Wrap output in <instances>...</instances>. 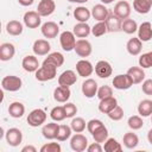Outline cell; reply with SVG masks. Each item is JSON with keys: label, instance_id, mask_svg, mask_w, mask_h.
<instances>
[{"label": "cell", "instance_id": "1", "mask_svg": "<svg viewBox=\"0 0 152 152\" xmlns=\"http://www.w3.org/2000/svg\"><path fill=\"white\" fill-rule=\"evenodd\" d=\"M56 75H57V66L52 64H45V63H42V66L34 72L36 80L40 82L51 81L56 77Z\"/></svg>", "mask_w": 152, "mask_h": 152}, {"label": "cell", "instance_id": "2", "mask_svg": "<svg viewBox=\"0 0 152 152\" xmlns=\"http://www.w3.org/2000/svg\"><path fill=\"white\" fill-rule=\"evenodd\" d=\"M23 86V81L19 76L7 75L1 80V87L6 91H18Z\"/></svg>", "mask_w": 152, "mask_h": 152}, {"label": "cell", "instance_id": "3", "mask_svg": "<svg viewBox=\"0 0 152 152\" xmlns=\"http://www.w3.org/2000/svg\"><path fill=\"white\" fill-rule=\"evenodd\" d=\"M46 113L40 109V108H36L33 110H31L27 115V124L31 126V127H38V126H42L45 121H46Z\"/></svg>", "mask_w": 152, "mask_h": 152}, {"label": "cell", "instance_id": "4", "mask_svg": "<svg viewBox=\"0 0 152 152\" xmlns=\"http://www.w3.org/2000/svg\"><path fill=\"white\" fill-rule=\"evenodd\" d=\"M112 84L118 90H127L133 86V81H132L131 76L126 72V74H119V75L114 76Z\"/></svg>", "mask_w": 152, "mask_h": 152}, {"label": "cell", "instance_id": "5", "mask_svg": "<svg viewBox=\"0 0 152 152\" xmlns=\"http://www.w3.org/2000/svg\"><path fill=\"white\" fill-rule=\"evenodd\" d=\"M76 36L71 31H63L59 34V44L64 51H71L76 45Z\"/></svg>", "mask_w": 152, "mask_h": 152}, {"label": "cell", "instance_id": "6", "mask_svg": "<svg viewBox=\"0 0 152 152\" xmlns=\"http://www.w3.org/2000/svg\"><path fill=\"white\" fill-rule=\"evenodd\" d=\"M5 139H6V142L12 146V147H17L21 144L23 141V133L19 128H15V127H12V128H8L5 133Z\"/></svg>", "mask_w": 152, "mask_h": 152}, {"label": "cell", "instance_id": "7", "mask_svg": "<svg viewBox=\"0 0 152 152\" xmlns=\"http://www.w3.org/2000/svg\"><path fill=\"white\" fill-rule=\"evenodd\" d=\"M70 147L75 152L86 151L88 147V139L82 133H76L70 138Z\"/></svg>", "mask_w": 152, "mask_h": 152}, {"label": "cell", "instance_id": "8", "mask_svg": "<svg viewBox=\"0 0 152 152\" xmlns=\"http://www.w3.org/2000/svg\"><path fill=\"white\" fill-rule=\"evenodd\" d=\"M74 50H75V52H76L77 56L84 58V57H89L91 55L93 46H91V44H90L89 40L81 38V39L76 40V45H75V49Z\"/></svg>", "mask_w": 152, "mask_h": 152}, {"label": "cell", "instance_id": "9", "mask_svg": "<svg viewBox=\"0 0 152 152\" xmlns=\"http://www.w3.org/2000/svg\"><path fill=\"white\" fill-rule=\"evenodd\" d=\"M42 17L39 15V13L37 11H28L24 14V24L25 26H27L28 28H37L40 26L42 24Z\"/></svg>", "mask_w": 152, "mask_h": 152}, {"label": "cell", "instance_id": "10", "mask_svg": "<svg viewBox=\"0 0 152 152\" xmlns=\"http://www.w3.org/2000/svg\"><path fill=\"white\" fill-rule=\"evenodd\" d=\"M42 34L48 39H53L59 33V26L55 21H46L40 27Z\"/></svg>", "mask_w": 152, "mask_h": 152}, {"label": "cell", "instance_id": "11", "mask_svg": "<svg viewBox=\"0 0 152 152\" xmlns=\"http://www.w3.org/2000/svg\"><path fill=\"white\" fill-rule=\"evenodd\" d=\"M113 13L115 15H118L122 20L129 18V14H131V5H129V2L128 1H125V0L118 1L115 4V6H114Z\"/></svg>", "mask_w": 152, "mask_h": 152}, {"label": "cell", "instance_id": "12", "mask_svg": "<svg viewBox=\"0 0 152 152\" xmlns=\"http://www.w3.org/2000/svg\"><path fill=\"white\" fill-rule=\"evenodd\" d=\"M56 10V4L53 0H40L37 6V12L40 17H49Z\"/></svg>", "mask_w": 152, "mask_h": 152}, {"label": "cell", "instance_id": "13", "mask_svg": "<svg viewBox=\"0 0 152 152\" xmlns=\"http://www.w3.org/2000/svg\"><path fill=\"white\" fill-rule=\"evenodd\" d=\"M94 70L100 78H108L109 76H112V72H113V68L110 63L107 61H99Z\"/></svg>", "mask_w": 152, "mask_h": 152}, {"label": "cell", "instance_id": "14", "mask_svg": "<svg viewBox=\"0 0 152 152\" xmlns=\"http://www.w3.org/2000/svg\"><path fill=\"white\" fill-rule=\"evenodd\" d=\"M97 89H99L97 82L95 80H93V78H87L82 83V93L88 99L94 97L97 94Z\"/></svg>", "mask_w": 152, "mask_h": 152}, {"label": "cell", "instance_id": "15", "mask_svg": "<svg viewBox=\"0 0 152 152\" xmlns=\"http://www.w3.org/2000/svg\"><path fill=\"white\" fill-rule=\"evenodd\" d=\"M21 66L27 72H36L40 68L39 66L38 58L34 55H27V56H25L23 58V61H21Z\"/></svg>", "mask_w": 152, "mask_h": 152}, {"label": "cell", "instance_id": "16", "mask_svg": "<svg viewBox=\"0 0 152 152\" xmlns=\"http://www.w3.org/2000/svg\"><path fill=\"white\" fill-rule=\"evenodd\" d=\"M77 82V76L74 70H65L58 77V84L63 87H71Z\"/></svg>", "mask_w": 152, "mask_h": 152}, {"label": "cell", "instance_id": "17", "mask_svg": "<svg viewBox=\"0 0 152 152\" xmlns=\"http://www.w3.org/2000/svg\"><path fill=\"white\" fill-rule=\"evenodd\" d=\"M51 45L45 39H37L32 45V51L36 56H45L50 52Z\"/></svg>", "mask_w": 152, "mask_h": 152}, {"label": "cell", "instance_id": "18", "mask_svg": "<svg viewBox=\"0 0 152 152\" xmlns=\"http://www.w3.org/2000/svg\"><path fill=\"white\" fill-rule=\"evenodd\" d=\"M76 71H77V75L81 76V77H88L93 74L94 71V66L93 64L87 61V59H80L77 63H76Z\"/></svg>", "mask_w": 152, "mask_h": 152}, {"label": "cell", "instance_id": "19", "mask_svg": "<svg viewBox=\"0 0 152 152\" xmlns=\"http://www.w3.org/2000/svg\"><path fill=\"white\" fill-rule=\"evenodd\" d=\"M138 38L141 42H148L152 39V24L150 21H144L138 27Z\"/></svg>", "mask_w": 152, "mask_h": 152}, {"label": "cell", "instance_id": "20", "mask_svg": "<svg viewBox=\"0 0 152 152\" xmlns=\"http://www.w3.org/2000/svg\"><path fill=\"white\" fill-rule=\"evenodd\" d=\"M104 23L107 25L108 32H119V31H121L122 19H120L114 13H109L108 17H107V19L104 20Z\"/></svg>", "mask_w": 152, "mask_h": 152}, {"label": "cell", "instance_id": "21", "mask_svg": "<svg viewBox=\"0 0 152 152\" xmlns=\"http://www.w3.org/2000/svg\"><path fill=\"white\" fill-rule=\"evenodd\" d=\"M15 55V48L12 43H2L0 45V59L2 62H7L12 59Z\"/></svg>", "mask_w": 152, "mask_h": 152}, {"label": "cell", "instance_id": "22", "mask_svg": "<svg viewBox=\"0 0 152 152\" xmlns=\"http://www.w3.org/2000/svg\"><path fill=\"white\" fill-rule=\"evenodd\" d=\"M71 91L69 87H63V86H58L55 90H53V99L57 102L61 103H65L68 102V100L70 99Z\"/></svg>", "mask_w": 152, "mask_h": 152}, {"label": "cell", "instance_id": "23", "mask_svg": "<svg viewBox=\"0 0 152 152\" xmlns=\"http://www.w3.org/2000/svg\"><path fill=\"white\" fill-rule=\"evenodd\" d=\"M116 106H118V100H116L114 96H109V97H106V99L100 100L99 110H100L101 113H103V114H108V113L112 112Z\"/></svg>", "mask_w": 152, "mask_h": 152}, {"label": "cell", "instance_id": "24", "mask_svg": "<svg viewBox=\"0 0 152 152\" xmlns=\"http://www.w3.org/2000/svg\"><path fill=\"white\" fill-rule=\"evenodd\" d=\"M108 14H109V12L103 4L94 5L91 8V17L97 21H104L107 19Z\"/></svg>", "mask_w": 152, "mask_h": 152}, {"label": "cell", "instance_id": "25", "mask_svg": "<svg viewBox=\"0 0 152 152\" xmlns=\"http://www.w3.org/2000/svg\"><path fill=\"white\" fill-rule=\"evenodd\" d=\"M126 49L129 55L138 56L142 50V42L138 37H133V38L128 39V42L126 44Z\"/></svg>", "mask_w": 152, "mask_h": 152}, {"label": "cell", "instance_id": "26", "mask_svg": "<svg viewBox=\"0 0 152 152\" xmlns=\"http://www.w3.org/2000/svg\"><path fill=\"white\" fill-rule=\"evenodd\" d=\"M58 128H59V125L56 124V122L46 124V125H44L43 128H42V134H43V137H44L45 139L53 140V139H56V137H57Z\"/></svg>", "mask_w": 152, "mask_h": 152}, {"label": "cell", "instance_id": "27", "mask_svg": "<svg viewBox=\"0 0 152 152\" xmlns=\"http://www.w3.org/2000/svg\"><path fill=\"white\" fill-rule=\"evenodd\" d=\"M127 74L131 76L133 84H139L142 83L144 78H145V71L141 66H131L127 70Z\"/></svg>", "mask_w": 152, "mask_h": 152}, {"label": "cell", "instance_id": "28", "mask_svg": "<svg viewBox=\"0 0 152 152\" xmlns=\"http://www.w3.org/2000/svg\"><path fill=\"white\" fill-rule=\"evenodd\" d=\"M90 134L93 135L94 140H95L96 142H100V144H101V142H104V141L108 139V129H107V127L103 125V122L100 124Z\"/></svg>", "mask_w": 152, "mask_h": 152}, {"label": "cell", "instance_id": "29", "mask_svg": "<svg viewBox=\"0 0 152 152\" xmlns=\"http://www.w3.org/2000/svg\"><path fill=\"white\" fill-rule=\"evenodd\" d=\"M91 17V11L84 6H78L74 10V18L78 23H87Z\"/></svg>", "mask_w": 152, "mask_h": 152}, {"label": "cell", "instance_id": "30", "mask_svg": "<svg viewBox=\"0 0 152 152\" xmlns=\"http://www.w3.org/2000/svg\"><path fill=\"white\" fill-rule=\"evenodd\" d=\"M8 114L10 116L14 118V119H19L25 114V106L19 102V101H14L8 106Z\"/></svg>", "mask_w": 152, "mask_h": 152}, {"label": "cell", "instance_id": "31", "mask_svg": "<svg viewBox=\"0 0 152 152\" xmlns=\"http://www.w3.org/2000/svg\"><path fill=\"white\" fill-rule=\"evenodd\" d=\"M133 8L139 14H147L152 8V0H134Z\"/></svg>", "mask_w": 152, "mask_h": 152}, {"label": "cell", "instance_id": "32", "mask_svg": "<svg viewBox=\"0 0 152 152\" xmlns=\"http://www.w3.org/2000/svg\"><path fill=\"white\" fill-rule=\"evenodd\" d=\"M72 32L78 38H87L91 33V27L87 23H78L72 27Z\"/></svg>", "mask_w": 152, "mask_h": 152}, {"label": "cell", "instance_id": "33", "mask_svg": "<svg viewBox=\"0 0 152 152\" xmlns=\"http://www.w3.org/2000/svg\"><path fill=\"white\" fill-rule=\"evenodd\" d=\"M43 63H45V64H52V65L59 68V66H62L63 63H64V56H63L61 52H57V51H56V52H51V53H49L48 57L43 61Z\"/></svg>", "mask_w": 152, "mask_h": 152}, {"label": "cell", "instance_id": "34", "mask_svg": "<svg viewBox=\"0 0 152 152\" xmlns=\"http://www.w3.org/2000/svg\"><path fill=\"white\" fill-rule=\"evenodd\" d=\"M24 31L23 24L18 20H10L6 24V32L11 36H20Z\"/></svg>", "mask_w": 152, "mask_h": 152}, {"label": "cell", "instance_id": "35", "mask_svg": "<svg viewBox=\"0 0 152 152\" xmlns=\"http://www.w3.org/2000/svg\"><path fill=\"white\" fill-rule=\"evenodd\" d=\"M122 142H124V146L132 150V148H135L139 144V138L135 133L133 132H127L125 133L124 138H122Z\"/></svg>", "mask_w": 152, "mask_h": 152}, {"label": "cell", "instance_id": "36", "mask_svg": "<svg viewBox=\"0 0 152 152\" xmlns=\"http://www.w3.org/2000/svg\"><path fill=\"white\" fill-rule=\"evenodd\" d=\"M138 113L142 118L151 116V114H152V101L148 100V99L141 100L138 104Z\"/></svg>", "mask_w": 152, "mask_h": 152}, {"label": "cell", "instance_id": "37", "mask_svg": "<svg viewBox=\"0 0 152 152\" xmlns=\"http://www.w3.org/2000/svg\"><path fill=\"white\" fill-rule=\"evenodd\" d=\"M138 27H139V26H138L137 21L133 20V19L127 18V19L122 20L121 31H124V32L127 33V34H133V33H135V32L138 31Z\"/></svg>", "mask_w": 152, "mask_h": 152}, {"label": "cell", "instance_id": "38", "mask_svg": "<svg viewBox=\"0 0 152 152\" xmlns=\"http://www.w3.org/2000/svg\"><path fill=\"white\" fill-rule=\"evenodd\" d=\"M103 150L106 152H120L122 151V146L121 144L114 139V138H108L106 141H104V145H103Z\"/></svg>", "mask_w": 152, "mask_h": 152}, {"label": "cell", "instance_id": "39", "mask_svg": "<svg viewBox=\"0 0 152 152\" xmlns=\"http://www.w3.org/2000/svg\"><path fill=\"white\" fill-rule=\"evenodd\" d=\"M70 127L75 133H82L87 127V122L83 118L76 116V118H72V120L70 122Z\"/></svg>", "mask_w": 152, "mask_h": 152}, {"label": "cell", "instance_id": "40", "mask_svg": "<svg viewBox=\"0 0 152 152\" xmlns=\"http://www.w3.org/2000/svg\"><path fill=\"white\" fill-rule=\"evenodd\" d=\"M50 118L53 121H63L64 119H66V114H65L64 107L63 106H56V107H53L51 109V112H50Z\"/></svg>", "mask_w": 152, "mask_h": 152}, {"label": "cell", "instance_id": "41", "mask_svg": "<svg viewBox=\"0 0 152 152\" xmlns=\"http://www.w3.org/2000/svg\"><path fill=\"white\" fill-rule=\"evenodd\" d=\"M71 132H72V129H71L70 126H68V125H59L56 139L58 141H65V140H68L71 137Z\"/></svg>", "mask_w": 152, "mask_h": 152}, {"label": "cell", "instance_id": "42", "mask_svg": "<svg viewBox=\"0 0 152 152\" xmlns=\"http://www.w3.org/2000/svg\"><path fill=\"white\" fill-rule=\"evenodd\" d=\"M127 125L133 131H137V129H140L142 126H144V121H142V116L140 115H132L128 118L127 120Z\"/></svg>", "mask_w": 152, "mask_h": 152}, {"label": "cell", "instance_id": "43", "mask_svg": "<svg viewBox=\"0 0 152 152\" xmlns=\"http://www.w3.org/2000/svg\"><path fill=\"white\" fill-rule=\"evenodd\" d=\"M108 32L107 25L104 21H97L93 27H91V33L94 37H101Z\"/></svg>", "mask_w": 152, "mask_h": 152}, {"label": "cell", "instance_id": "44", "mask_svg": "<svg viewBox=\"0 0 152 152\" xmlns=\"http://www.w3.org/2000/svg\"><path fill=\"white\" fill-rule=\"evenodd\" d=\"M138 62H139V66H141L142 69L151 68L152 66V51L146 52V53H142L139 57V61Z\"/></svg>", "mask_w": 152, "mask_h": 152}, {"label": "cell", "instance_id": "45", "mask_svg": "<svg viewBox=\"0 0 152 152\" xmlns=\"http://www.w3.org/2000/svg\"><path fill=\"white\" fill-rule=\"evenodd\" d=\"M96 96L102 100V99H106V97H109V96H113V88L109 87V86H102L97 89V94Z\"/></svg>", "mask_w": 152, "mask_h": 152}, {"label": "cell", "instance_id": "46", "mask_svg": "<svg viewBox=\"0 0 152 152\" xmlns=\"http://www.w3.org/2000/svg\"><path fill=\"white\" fill-rule=\"evenodd\" d=\"M108 118L110 119V120H113V121H119V120H121L122 118H124V109L118 104L112 112H109L108 114Z\"/></svg>", "mask_w": 152, "mask_h": 152}, {"label": "cell", "instance_id": "47", "mask_svg": "<svg viewBox=\"0 0 152 152\" xmlns=\"http://www.w3.org/2000/svg\"><path fill=\"white\" fill-rule=\"evenodd\" d=\"M62 147L58 142H48L40 147V152H61Z\"/></svg>", "mask_w": 152, "mask_h": 152}, {"label": "cell", "instance_id": "48", "mask_svg": "<svg viewBox=\"0 0 152 152\" xmlns=\"http://www.w3.org/2000/svg\"><path fill=\"white\" fill-rule=\"evenodd\" d=\"M64 107V110H65V114H66V118H74L77 113V107L76 104L71 103V102H65V104L63 106Z\"/></svg>", "mask_w": 152, "mask_h": 152}, {"label": "cell", "instance_id": "49", "mask_svg": "<svg viewBox=\"0 0 152 152\" xmlns=\"http://www.w3.org/2000/svg\"><path fill=\"white\" fill-rule=\"evenodd\" d=\"M141 90H142V93L146 94V95H152V78L145 80V81L142 82Z\"/></svg>", "mask_w": 152, "mask_h": 152}, {"label": "cell", "instance_id": "50", "mask_svg": "<svg viewBox=\"0 0 152 152\" xmlns=\"http://www.w3.org/2000/svg\"><path fill=\"white\" fill-rule=\"evenodd\" d=\"M102 150H103V147L100 145V142H96V141L88 145V147H87L88 152H101Z\"/></svg>", "mask_w": 152, "mask_h": 152}, {"label": "cell", "instance_id": "51", "mask_svg": "<svg viewBox=\"0 0 152 152\" xmlns=\"http://www.w3.org/2000/svg\"><path fill=\"white\" fill-rule=\"evenodd\" d=\"M21 152H37V148L32 145H26L21 148Z\"/></svg>", "mask_w": 152, "mask_h": 152}, {"label": "cell", "instance_id": "52", "mask_svg": "<svg viewBox=\"0 0 152 152\" xmlns=\"http://www.w3.org/2000/svg\"><path fill=\"white\" fill-rule=\"evenodd\" d=\"M18 2L21 6H31L34 2V0H18Z\"/></svg>", "mask_w": 152, "mask_h": 152}, {"label": "cell", "instance_id": "53", "mask_svg": "<svg viewBox=\"0 0 152 152\" xmlns=\"http://www.w3.org/2000/svg\"><path fill=\"white\" fill-rule=\"evenodd\" d=\"M147 140H148V142L152 145V128L147 132Z\"/></svg>", "mask_w": 152, "mask_h": 152}, {"label": "cell", "instance_id": "54", "mask_svg": "<svg viewBox=\"0 0 152 152\" xmlns=\"http://www.w3.org/2000/svg\"><path fill=\"white\" fill-rule=\"evenodd\" d=\"M100 1H101L103 5H109V4H112L114 0H100Z\"/></svg>", "mask_w": 152, "mask_h": 152}, {"label": "cell", "instance_id": "55", "mask_svg": "<svg viewBox=\"0 0 152 152\" xmlns=\"http://www.w3.org/2000/svg\"><path fill=\"white\" fill-rule=\"evenodd\" d=\"M87 1H89V0H74V2H77V4H84Z\"/></svg>", "mask_w": 152, "mask_h": 152}, {"label": "cell", "instance_id": "56", "mask_svg": "<svg viewBox=\"0 0 152 152\" xmlns=\"http://www.w3.org/2000/svg\"><path fill=\"white\" fill-rule=\"evenodd\" d=\"M68 1H69V2H74V0H68Z\"/></svg>", "mask_w": 152, "mask_h": 152}, {"label": "cell", "instance_id": "57", "mask_svg": "<svg viewBox=\"0 0 152 152\" xmlns=\"http://www.w3.org/2000/svg\"><path fill=\"white\" fill-rule=\"evenodd\" d=\"M151 122H152V114H151Z\"/></svg>", "mask_w": 152, "mask_h": 152}]
</instances>
